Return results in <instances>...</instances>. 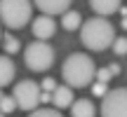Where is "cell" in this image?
Masks as SVG:
<instances>
[{
  "instance_id": "18",
  "label": "cell",
  "mask_w": 127,
  "mask_h": 117,
  "mask_svg": "<svg viewBox=\"0 0 127 117\" xmlns=\"http://www.w3.org/2000/svg\"><path fill=\"white\" fill-rule=\"evenodd\" d=\"M96 80L108 84V82L113 80V73H111V68H99V70H96Z\"/></svg>"
},
{
  "instance_id": "14",
  "label": "cell",
  "mask_w": 127,
  "mask_h": 117,
  "mask_svg": "<svg viewBox=\"0 0 127 117\" xmlns=\"http://www.w3.org/2000/svg\"><path fill=\"white\" fill-rule=\"evenodd\" d=\"M14 108H19L17 98L9 96V94H0V110H2V115H12Z\"/></svg>"
},
{
  "instance_id": "2",
  "label": "cell",
  "mask_w": 127,
  "mask_h": 117,
  "mask_svg": "<svg viewBox=\"0 0 127 117\" xmlns=\"http://www.w3.org/2000/svg\"><path fill=\"white\" fill-rule=\"evenodd\" d=\"M115 28L106 17H92L80 28V42L92 52H104L106 47H113L115 42Z\"/></svg>"
},
{
  "instance_id": "17",
  "label": "cell",
  "mask_w": 127,
  "mask_h": 117,
  "mask_svg": "<svg viewBox=\"0 0 127 117\" xmlns=\"http://www.w3.org/2000/svg\"><path fill=\"white\" fill-rule=\"evenodd\" d=\"M113 52H115V56H125L127 54V38H115Z\"/></svg>"
},
{
  "instance_id": "5",
  "label": "cell",
  "mask_w": 127,
  "mask_h": 117,
  "mask_svg": "<svg viewBox=\"0 0 127 117\" xmlns=\"http://www.w3.org/2000/svg\"><path fill=\"white\" fill-rule=\"evenodd\" d=\"M12 96L17 98L19 108L24 110V113H33V110H38V103H42V89L38 82L33 80H21L14 84L12 89Z\"/></svg>"
},
{
  "instance_id": "23",
  "label": "cell",
  "mask_w": 127,
  "mask_h": 117,
  "mask_svg": "<svg viewBox=\"0 0 127 117\" xmlns=\"http://www.w3.org/2000/svg\"><path fill=\"white\" fill-rule=\"evenodd\" d=\"M2 117H7V115H2Z\"/></svg>"
},
{
  "instance_id": "16",
  "label": "cell",
  "mask_w": 127,
  "mask_h": 117,
  "mask_svg": "<svg viewBox=\"0 0 127 117\" xmlns=\"http://www.w3.org/2000/svg\"><path fill=\"white\" fill-rule=\"evenodd\" d=\"M28 117H64V115L59 113V108H38Z\"/></svg>"
},
{
  "instance_id": "3",
  "label": "cell",
  "mask_w": 127,
  "mask_h": 117,
  "mask_svg": "<svg viewBox=\"0 0 127 117\" xmlns=\"http://www.w3.org/2000/svg\"><path fill=\"white\" fill-rule=\"evenodd\" d=\"M31 0H0V19L7 31H19L31 21Z\"/></svg>"
},
{
  "instance_id": "7",
  "label": "cell",
  "mask_w": 127,
  "mask_h": 117,
  "mask_svg": "<svg viewBox=\"0 0 127 117\" xmlns=\"http://www.w3.org/2000/svg\"><path fill=\"white\" fill-rule=\"evenodd\" d=\"M35 40H50L52 35L57 33V21L50 17V14H42V17L33 19V26H31Z\"/></svg>"
},
{
  "instance_id": "6",
  "label": "cell",
  "mask_w": 127,
  "mask_h": 117,
  "mask_svg": "<svg viewBox=\"0 0 127 117\" xmlns=\"http://www.w3.org/2000/svg\"><path fill=\"white\" fill-rule=\"evenodd\" d=\"M101 117H127V87H115L104 96Z\"/></svg>"
},
{
  "instance_id": "15",
  "label": "cell",
  "mask_w": 127,
  "mask_h": 117,
  "mask_svg": "<svg viewBox=\"0 0 127 117\" xmlns=\"http://www.w3.org/2000/svg\"><path fill=\"white\" fill-rule=\"evenodd\" d=\"M2 45H5V54H17V52L21 49L19 40H17L14 35H9V33H5V38H2Z\"/></svg>"
},
{
  "instance_id": "22",
  "label": "cell",
  "mask_w": 127,
  "mask_h": 117,
  "mask_svg": "<svg viewBox=\"0 0 127 117\" xmlns=\"http://www.w3.org/2000/svg\"><path fill=\"white\" fill-rule=\"evenodd\" d=\"M120 26H123V31H127V17H123V21H120Z\"/></svg>"
},
{
  "instance_id": "4",
  "label": "cell",
  "mask_w": 127,
  "mask_h": 117,
  "mask_svg": "<svg viewBox=\"0 0 127 117\" xmlns=\"http://www.w3.org/2000/svg\"><path fill=\"white\" fill-rule=\"evenodd\" d=\"M24 63L28 70L33 73H45L54 63V49L47 45L45 40H33L24 49Z\"/></svg>"
},
{
  "instance_id": "12",
  "label": "cell",
  "mask_w": 127,
  "mask_h": 117,
  "mask_svg": "<svg viewBox=\"0 0 127 117\" xmlns=\"http://www.w3.org/2000/svg\"><path fill=\"white\" fill-rule=\"evenodd\" d=\"M96 115V105L90 98H78L71 105V117H94Z\"/></svg>"
},
{
  "instance_id": "20",
  "label": "cell",
  "mask_w": 127,
  "mask_h": 117,
  "mask_svg": "<svg viewBox=\"0 0 127 117\" xmlns=\"http://www.w3.org/2000/svg\"><path fill=\"white\" fill-rule=\"evenodd\" d=\"M42 89L50 91V94H54V91H57V82H54V77H45V80H42Z\"/></svg>"
},
{
  "instance_id": "11",
  "label": "cell",
  "mask_w": 127,
  "mask_h": 117,
  "mask_svg": "<svg viewBox=\"0 0 127 117\" xmlns=\"http://www.w3.org/2000/svg\"><path fill=\"white\" fill-rule=\"evenodd\" d=\"M14 75H17V66H14V61L9 58V54H2V58H0V84H2V87L12 84Z\"/></svg>"
},
{
  "instance_id": "10",
  "label": "cell",
  "mask_w": 127,
  "mask_h": 117,
  "mask_svg": "<svg viewBox=\"0 0 127 117\" xmlns=\"http://www.w3.org/2000/svg\"><path fill=\"white\" fill-rule=\"evenodd\" d=\"M123 0H90V7L94 9L99 17H108V14H115L120 12V7H123Z\"/></svg>"
},
{
  "instance_id": "13",
  "label": "cell",
  "mask_w": 127,
  "mask_h": 117,
  "mask_svg": "<svg viewBox=\"0 0 127 117\" xmlns=\"http://www.w3.org/2000/svg\"><path fill=\"white\" fill-rule=\"evenodd\" d=\"M82 17L80 12H75V9H68L66 14H61V26L66 28V31H75V28H82Z\"/></svg>"
},
{
  "instance_id": "1",
  "label": "cell",
  "mask_w": 127,
  "mask_h": 117,
  "mask_svg": "<svg viewBox=\"0 0 127 117\" xmlns=\"http://www.w3.org/2000/svg\"><path fill=\"white\" fill-rule=\"evenodd\" d=\"M96 70H99V68L94 66V58L82 54V52H75V54L66 56V61L61 63V77L73 89L90 87L92 82L96 80Z\"/></svg>"
},
{
  "instance_id": "8",
  "label": "cell",
  "mask_w": 127,
  "mask_h": 117,
  "mask_svg": "<svg viewBox=\"0 0 127 117\" xmlns=\"http://www.w3.org/2000/svg\"><path fill=\"white\" fill-rule=\"evenodd\" d=\"M71 2L73 0H33V5H35L42 14H50V17H54V14H66L68 7H71Z\"/></svg>"
},
{
  "instance_id": "9",
  "label": "cell",
  "mask_w": 127,
  "mask_h": 117,
  "mask_svg": "<svg viewBox=\"0 0 127 117\" xmlns=\"http://www.w3.org/2000/svg\"><path fill=\"white\" fill-rule=\"evenodd\" d=\"M52 103H54V108H71L73 103H75V98H73V87L68 84H61L57 87V91L52 94Z\"/></svg>"
},
{
  "instance_id": "21",
  "label": "cell",
  "mask_w": 127,
  "mask_h": 117,
  "mask_svg": "<svg viewBox=\"0 0 127 117\" xmlns=\"http://www.w3.org/2000/svg\"><path fill=\"white\" fill-rule=\"evenodd\" d=\"M111 68V73H113V75H118V73H120V66H118V63H113V66H108Z\"/></svg>"
},
{
  "instance_id": "19",
  "label": "cell",
  "mask_w": 127,
  "mask_h": 117,
  "mask_svg": "<svg viewBox=\"0 0 127 117\" xmlns=\"http://www.w3.org/2000/svg\"><path fill=\"white\" fill-rule=\"evenodd\" d=\"M92 91H94V96H106L111 89H106V82H92Z\"/></svg>"
}]
</instances>
